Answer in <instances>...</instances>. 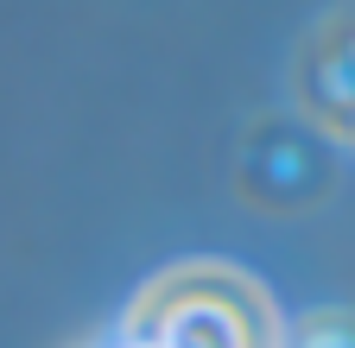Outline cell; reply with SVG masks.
Here are the masks:
<instances>
[{"mask_svg": "<svg viewBox=\"0 0 355 348\" xmlns=\"http://www.w3.org/2000/svg\"><path fill=\"white\" fill-rule=\"evenodd\" d=\"M140 348H279L273 311L235 266H171L127 311Z\"/></svg>", "mask_w": 355, "mask_h": 348, "instance_id": "6da1fadb", "label": "cell"}, {"mask_svg": "<svg viewBox=\"0 0 355 348\" xmlns=\"http://www.w3.org/2000/svg\"><path fill=\"white\" fill-rule=\"evenodd\" d=\"M235 184L266 215H304V209H318L336 190V152H330L324 134H311L298 114L292 120H260L241 140Z\"/></svg>", "mask_w": 355, "mask_h": 348, "instance_id": "7a4b0ae2", "label": "cell"}, {"mask_svg": "<svg viewBox=\"0 0 355 348\" xmlns=\"http://www.w3.org/2000/svg\"><path fill=\"white\" fill-rule=\"evenodd\" d=\"M292 108L311 134L355 146V0L311 19L292 51Z\"/></svg>", "mask_w": 355, "mask_h": 348, "instance_id": "3957f363", "label": "cell"}, {"mask_svg": "<svg viewBox=\"0 0 355 348\" xmlns=\"http://www.w3.org/2000/svg\"><path fill=\"white\" fill-rule=\"evenodd\" d=\"M286 348H355V311L349 304H324V311L298 317Z\"/></svg>", "mask_w": 355, "mask_h": 348, "instance_id": "277c9868", "label": "cell"}]
</instances>
